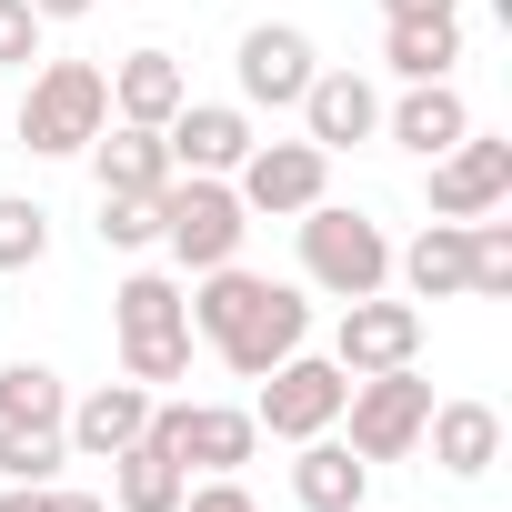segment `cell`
Segmentation results:
<instances>
[{
    "label": "cell",
    "instance_id": "obj_20",
    "mask_svg": "<svg viewBox=\"0 0 512 512\" xmlns=\"http://www.w3.org/2000/svg\"><path fill=\"white\" fill-rule=\"evenodd\" d=\"M181 101H191V71H181L171 51H131V61H111V121H141V131H161Z\"/></svg>",
    "mask_w": 512,
    "mask_h": 512
},
{
    "label": "cell",
    "instance_id": "obj_25",
    "mask_svg": "<svg viewBox=\"0 0 512 512\" xmlns=\"http://www.w3.org/2000/svg\"><path fill=\"white\" fill-rule=\"evenodd\" d=\"M41 262H51V211L0 191V272H41Z\"/></svg>",
    "mask_w": 512,
    "mask_h": 512
},
{
    "label": "cell",
    "instance_id": "obj_26",
    "mask_svg": "<svg viewBox=\"0 0 512 512\" xmlns=\"http://www.w3.org/2000/svg\"><path fill=\"white\" fill-rule=\"evenodd\" d=\"M101 241L111 251H151L161 241V191H101Z\"/></svg>",
    "mask_w": 512,
    "mask_h": 512
},
{
    "label": "cell",
    "instance_id": "obj_16",
    "mask_svg": "<svg viewBox=\"0 0 512 512\" xmlns=\"http://www.w3.org/2000/svg\"><path fill=\"white\" fill-rule=\"evenodd\" d=\"M392 272L412 302H462L472 292V221H422L402 251H392Z\"/></svg>",
    "mask_w": 512,
    "mask_h": 512
},
{
    "label": "cell",
    "instance_id": "obj_7",
    "mask_svg": "<svg viewBox=\"0 0 512 512\" xmlns=\"http://www.w3.org/2000/svg\"><path fill=\"white\" fill-rule=\"evenodd\" d=\"M342 422H352V452L362 462H402L422 452V422H432V382L402 362V372H362L342 392Z\"/></svg>",
    "mask_w": 512,
    "mask_h": 512
},
{
    "label": "cell",
    "instance_id": "obj_24",
    "mask_svg": "<svg viewBox=\"0 0 512 512\" xmlns=\"http://www.w3.org/2000/svg\"><path fill=\"white\" fill-rule=\"evenodd\" d=\"M452 61H462V21H382V71L452 81Z\"/></svg>",
    "mask_w": 512,
    "mask_h": 512
},
{
    "label": "cell",
    "instance_id": "obj_29",
    "mask_svg": "<svg viewBox=\"0 0 512 512\" xmlns=\"http://www.w3.org/2000/svg\"><path fill=\"white\" fill-rule=\"evenodd\" d=\"M382 21H462V0H382Z\"/></svg>",
    "mask_w": 512,
    "mask_h": 512
},
{
    "label": "cell",
    "instance_id": "obj_15",
    "mask_svg": "<svg viewBox=\"0 0 512 512\" xmlns=\"http://www.w3.org/2000/svg\"><path fill=\"white\" fill-rule=\"evenodd\" d=\"M61 432H71V452L81 462H111V452H131L141 432H151V392L121 372V382H101V392H81L71 412H61Z\"/></svg>",
    "mask_w": 512,
    "mask_h": 512
},
{
    "label": "cell",
    "instance_id": "obj_12",
    "mask_svg": "<svg viewBox=\"0 0 512 512\" xmlns=\"http://www.w3.org/2000/svg\"><path fill=\"white\" fill-rule=\"evenodd\" d=\"M512 201V141L492 131H462L442 161H432V221H482Z\"/></svg>",
    "mask_w": 512,
    "mask_h": 512
},
{
    "label": "cell",
    "instance_id": "obj_8",
    "mask_svg": "<svg viewBox=\"0 0 512 512\" xmlns=\"http://www.w3.org/2000/svg\"><path fill=\"white\" fill-rule=\"evenodd\" d=\"M241 211H262V221H302L312 201H332V151L322 141H251L241 171H231Z\"/></svg>",
    "mask_w": 512,
    "mask_h": 512
},
{
    "label": "cell",
    "instance_id": "obj_22",
    "mask_svg": "<svg viewBox=\"0 0 512 512\" xmlns=\"http://www.w3.org/2000/svg\"><path fill=\"white\" fill-rule=\"evenodd\" d=\"M91 181H101V191H171V141L141 131V121H101V141H91Z\"/></svg>",
    "mask_w": 512,
    "mask_h": 512
},
{
    "label": "cell",
    "instance_id": "obj_13",
    "mask_svg": "<svg viewBox=\"0 0 512 512\" xmlns=\"http://www.w3.org/2000/svg\"><path fill=\"white\" fill-rule=\"evenodd\" d=\"M422 352V302H382V292H362V302H342V332H332V362L362 382V372H402Z\"/></svg>",
    "mask_w": 512,
    "mask_h": 512
},
{
    "label": "cell",
    "instance_id": "obj_4",
    "mask_svg": "<svg viewBox=\"0 0 512 512\" xmlns=\"http://www.w3.org/2000/svg\"><path fill=\"white\" fill-rule=\"evenodd\" d=\"M71 392L51 362H11L0 372V482H51L71 462V432H61Z\"/></svg>",
    "mask_w": 512,
    "mask_h": 512
},
{
    "label": "cell",
    "instance_id": "obj_27",
    "mask_svg": "<svg viewBox=\"0 0 512 512\" xmlns=\"http://www.w3.org/2000/svg\"><path fill=\"white\" fill-rule=\"evenodd\" d=\"M472 292H482V302L512 292V221H492V211L472 221Z\"/></svg>",
    "mask_w": 512,
    "mask_h": 512
},
{
    "label": "cell",
    "instance_id": "obj_17",
    "mask_svg": "<svg viewBox=\"0 0 512 512\" xmlns=\"http://www.w3.org/2000/svg\"><path fill=\"white\" fill-rule=\"evenodd\" d=\"M372 131H382V91H372L362 71H312V91H302V141L352 151V141H372Z\"/></svg>",
    "mask_w": 512,
    "mask_h": 512
},
{
    "label": "cell",
    "instance_id": "obj_5",
    "mask_svg": "<svg viewBox=\"0 0 512 512\" xmlns=\"http://www.w3.org/2000/svg\"><path fill=\"white\" fill-rule=\"evenodd\" d=\"M302 282L332 292V302L382 292V282H392V241H382V221H362V211H342V201H312V211H302Z\"/></svg>",
    "mask_w": 512,
    "mask_h": 512
},
{
    "label": "cell",
    "instance_id": "obj_10",
    "mask_svg": "<svg viewBox=\"0 0 512 512\" xmlns=\"http://www.w3.org/2000/svg\"><path fill=\"white\" fill-rule=\"evenodd\" d=\"M342 392H352V372H342V362L292 352V362H272V372H262V402H251V422H262L272 442H312V432H332V422H342Z\"/></svg>",
    "mask_w": 512,
    "mask_h": 512
},
{
    "label": "cell",
    "instance_id": "obj_11",
    "mask_svg": "<svg viewBox=\"0 0 512 512\" xmlns=\"http://www.w3.org/2000/svg\"><path fill=\"white\" fill-rule=\"evenodd\" d=\"M231 71H241V111H302L322 51H312V31H292V21H251Z\"/></svg>",
    "mask_w": 512,
    "mask_h": 512
},
{
    "label": "cell",
    "instance_id": "obj_14",
    "mask_svg": "<svg viewBox=\"0 0 512 512\" xmlns=\"http://www.w3.org/2000/svg\"><path fill=\"white\" fill-rule=\"evenodd\" d=\"M161 141H171V171H211V181H231L241 151L262 141V131H251L241 101H181V111L161 121Z\"/></svg>",
    "mask_w": 512,
    "mask_h": 512
},
{
    "label": "cell",
    "instance_id": "obj_2",
    "mask_svg": "<svg viewBox=\"0 0 512 512\" xmlns=\"http://www.w3.org/2000/svg\"><path fill=\"white\" fill-rule=\"evenodd\" d=\"M101 121H111V71L101 61H41L31 71V91H21V151H41V161H71V151H91L101 141Z\"/></svg>",
    "mask_w": 512,
    "mask_h": 512
},
{
    "label": "cell",
    "instance_id": "obj_1",
    "mask_svg": "<svg viewBox=\"0 0 512 512\" xmlns=\"http://www.w3.org/2000/svg\"><path fill=\"white\" fill-rule=\"evenodd\" d=\"M191 332H201L241 382H262L272 362H292V352H302L312 302H302L292 282H262V272L221 262V272H191Z\"/></svg>",
    "mask_w": 512,
    "mask_h": 512
},
{
    "label": "cell",
    "instance_id": "obj_21",
    "mask_svg": "<svg viewBox=\"0 0 512 512\" xmlns=\"http://www.w3.org/2000/svg\"><path fill=\"white\" fill-rule=\"evenodd\" d=\"M382 131H392L402 151H422V161H442V151H452V141L472 131V101H462L452 81H412V91H402V101L382 111Z\"/></svg>",
    "mask_w": 512,
    "mask_h": 512
},
{
    "label": "cell",
    "instance_id": "obj_6",
    "mask_svg": "<svg viewBox=\"0 0 512 512\" xmlns=\"http://www.w3.org/2000/svg\"><path fill=\"white\" fill-rule=\"evenodd\" d=\"M241 231H251V211H241L231 181H211V171H171V191H161V251H171L181 272H221V262H241Z\"/></svg>",
    "mask_w": 512,
    "mask_h": 512
},
{
    "label": "cell",
    "instance_id": "obj_23",
    "mask_svg": "<svg viewBox=\"0 0 512 512\" xmlns=\"http://www.w3.org/2000/svg\"><path fill=\"white\" fill-rule=\"evenodd\" d=\"M181 492H191V472L141 432L131 452H111V512H181Z\"/></svg>",
    "mask_w": 512,
    "mask_h": 512
},
{
    "label": "cell",
    "instance_id": "obj_32",
    "mask_svg": "<svg viewBox=\"0 0 512 512\" xmlns=\"http://www.w3.org/2000/svg\"><path fill=\"white\" fill-rule=\"evenodd\" d=\"M0 512H41V482H11V492H0Z\"/></svg>",
    "mask_w": 512,
    "mask_h": 512
},
{
    "label": "cell",
    "instance_id": "obj_31",
    "mask_svg": "<svg viewBox=\"0 0 512 512\" xmlns=\"http://www.w3.org/2000/svg\"><path fill=\"white\" fill-rule=\"evenodd\" d=\"M41 21H81V11H101V0H31Z\"/></svg>",
    "mask_w": 512,
    "mask_h": 512
},
{
    "label": "cell",
    "instance_id": "obj_28",
    "mask_svg": "<svg viewBox=\"0 0 512 512\" xmlns=\"http://www.w3.org/2000/svg\"><path fill=\"white\" fill-rule=\"evenodd\" d=\"M41 31H51V21L31 11V0H0V71H31V61H41Z\"/></svg>",
    "mask_w": 512,
    "mask_h": 512
},
{
    "label": "cell",
    "instance_id": "obj_9",
    "mask_svg": "<svg viewBox=\"0 0 512 512\" xmlns=\"http://www.w3.org/2000/svg\"><path fill=\"white\" fill-rule=\"evenodd\" d=\"M151 442L181 462V472H241L262 452V422L241 402H151Z\"/></svg>",
    "mask_w": 512,
    "mask_h": 512
},
{
    "label": "cell",
    "instance_id": "obj_3",
    "mask_svg": "<svg viewBox=\"0 0 512 512\" xmlns=\"http://www.w3.org/2000/svg\"><path fill=\"white\" fill-rule=\"evenodd\" d=\"M111 332H121V372L151 392V382H181L191 372V292L171 272H131L111 292Z\"/></svg>",
    "mask_w": 512,
    "mask_h": 512
},
{
    "label": "cell",
    "instance_id": "obj_19",
    "mask_svg": "<svg viewBox=\"0 0 512 512\" xmlns=\"http://www.w3.org/2000/svg\"><path fill=\"white\" fill-rule=\"evenodd\" d=\"M302 462H292V502L302 512H362V492H372V462L352 452V442H332V432H312V442H292Z\"/></svg>",
    "mask_w": 512,
    "mask_h": 512
},
{
    "label": "cell",
    "instance_id": "obj_18",
    "mask_svg": "<svg viewBox=\"0 0 512 512\" xmlns=\"http://www.w3.org/2000/svg\"><path fill=\"white\" fill-rule=\"evenodd\" d=\"M422 442H432V462H442L452 482H482V472L502 462V412H492V402H432Z\"/></svg>",
    "mask_w": 512,
    "mask_h": 512
},
{
    "label": "cell",
    "instance_id": "obj_30",
    "mask_svg": "<svg viewBox=\"0 0 512 512\" xmlns=\"http://www.w3.org/2000/svg\"><path fill=\"white\" fill-rule=\"evenodd\" d=\"M41 512H111L101 492H61V482H41Z\"/></svg>",
    "mask_w": 512,
    "mask_h": 512
}]
</instances>
